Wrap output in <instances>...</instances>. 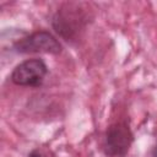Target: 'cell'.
Masks as SVG:
<instances>
[{
  "mask_svg": "<svg viewBox=\"0 0 157 157\" xmlns=\"http://www.w3.org/2000/svg\"><path fill=\"white\" fill-rule=\"evenodd\" d=\"M83 2H65L52 17L54 31L65 40H75L90 21V11Z\"/></svg>",
  "mask_w": 157,
  "mask_h": 157,
  "instance_id": "6da1fadb",
  "label": "cell"
},
{
  "mask_svg": "<svg viewBox=\"0 0 157 157\" xmlns=\"http://www.w3.org/2000/svg\"><path fill=\"white\" fill-rule=\"evenodd\" d=\"M152 157H157V145L153 147V150H152V155H151Z\"/></svg>",
  "mask_w": 157,
  "mask_h": 157,
  "instance_id": "8992f818",
  "label": "cell"
},
{
  "mask_svg": "<svg viewBox=\"0 0 157 157\" xmlns=\"http://www.w3.org/2000/svg\"><path fill=\"white\" fill-rule=\"evenodd\" d=\"M28 157H44V156H43L38 150H33V151L28 155Z\"/></svg>",
  "mask_w": 157,
  "mask_h": 157,
  "instance_id": "5b68a950",
  "label": "cell"
},
{
  "mask_svg": "<svg viewBox=\"0 0 157 157\" xmlns=\"http://www.w3.org/2000/svg\"><path fill=\"white\" fill-rule=\"evenodd\" d=\"M63 47L58 38L48 31H36L17 39L12 44V50L18 54H59Z\"/></svg>",
  "mask_w": 157,
  "mask_h": 157,
  "instance_id": "3957f363",
  "label": "cell"
},
{
  "mask_svg": "<svg viewBox=\"0 0 157 157\" xmlns=\"http://www.w3.org/2000/svg\"><path fill=\"white\" fill-rule=\"evenodd\" d=\"M134 142V134L125 120L110 124L104 134L103 151L108 157H125Z\"/></svg>",
  "mask_w": 157,
  "mask_h": 157,
  "instance_id": "7a4b0ae2",
  "label": "cell"
},
{
  "mask_svg": "<svg viewBox=\"0 0 157 157\" xmlns=\"http://www.w3.org/2000/svg\"><path fill=\"white\" fill-rule=\"evenodd\" d=\"M48 74V65L43 59L32 58L17 64L11 72L12 83L22 87H39Z\"/></svg>",
  "mask_w": 157,
  "mask_h": 157,
  "instance_id": "277c9868",
  "label": "cell"
}]
</instances>
